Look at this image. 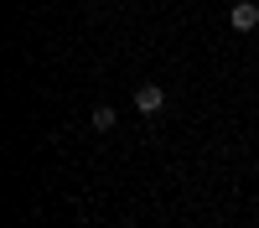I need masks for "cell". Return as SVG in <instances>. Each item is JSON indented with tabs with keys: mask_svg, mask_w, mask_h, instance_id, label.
I'll return each instance as SVG.
<instances>
[{
	"mask_svg": "<svg viewBox=\"0 0 259 228\" xmlns=\"http://www.w3.org/2000/svg\"><path fill=\"white\" fill-rule=\"evenodd\" d=\"M228 26L239 31V36H244V31H254V26H259V0H239V6L228 11Z\"/></svg>",
	"mask_w": 259,
	"mask_h": 228,
	"instance_id": "obj_1",
	"label": "cell"
},
{
	"mask_svg": "<svg viewBox=\"0 0 259 228\" xmlns=\"http://www.w3.org/2000/svg\"><path fill=\"white\" fill-rule=\"evenodd\" d=\"M135 109L140 114H161L166 109V94L156 88V83H140V88H135Z\"/></svg>",
	"mask_w": 259,
	"mask_h": 228,
	"instance_id": "obj_2",
	"label": "cell"
},
{
	"mask_svg": "<svg viewBox=\"0 0 259 228\" xmlns=\"http://www.w3.org/2000/svg\"><path fill=\"white\" fill-rule=\"evenodd\" d=\"M114 104H99V109H94V130H114Z\"/></svg>",
	"mask_w": 259,
	"mask_h": 228,
	"instance_id": "obj_3",
	"label": "cell"
}]
</instances>
